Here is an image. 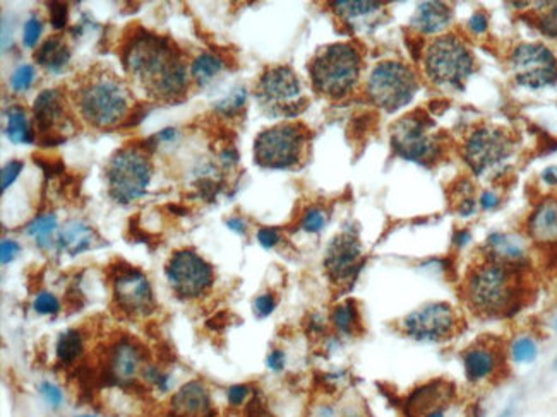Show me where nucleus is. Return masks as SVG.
<instances>
[{"label": "nucleus", "mask_w": 557, "mask_h": 417, "mask_svg": "<svg viewBox=\"0 0 557 417\" xmlns=\"http://www.w3.org/2000/svg\"><path fill=\"white\" fill-rule=\"evenodd\" d=\"M417 89V75L406 64L385 60L370 71L365 92L375 107L386 113H394L414 99Z\"/></svg>", "instance_id": "0eeeda50"}, {"label": "nucleus", "mask_w": 557, "mask_h": 417, "mask_svg": "<svg viewBox=\"0 0 557 417\" xmlns=\"http://www.w3.org/2000/svg\"><path fill=\"white\" fill-rule=\"evenodd\" d=\"M247 406V417H273L257 404V400H250Z\"/></svg>", "instance_id": "4d7b16f0"}, {"label": "nucleus", "mask_w": 557, "mask_h": 417, "mask_svg": "<svg viewBox=\"0 0 557 417\" xmlns=\"http://www.w3.org/2000/svg\"><path fill=\"white\" fill-rule=\"evenodd\" d=\"M364 264V250H362L360 240L353 231H343V233L336 234L326 246L322 265H324L326 275L333 284H352Z\"/></svg>", "instance_id": "dca6fc26"}, {"label": "nucleus", "mask_w": 557, "mask_h": 417, "mask_svg": "<svg viewBox=\"0 0 557 417\" xmlns=\"http://www.w3.org/2000/svg\"><path fill=\"white\" fill-rule=\"evenodd\" d=\"M468 28H470L471 33L475 35L486 33V31L489 30V18H487L486 12H475V14L468 19Z\"/></svg>", "instance_id": "3c124183"}, {"label": "nucleus", "mask_w": 557, "mask_h": 417, "mask_svg": "<svg viewBox=\"0 0 557 417\" xmlns=\"http://www.w3.org/2000/svg\"><path fill=\"white\" fill-rule=\"evenodd\" d=\"M83 334L76 329H69L59 335L55 342V359L60 366H72L83 356Z\"/></svg>", "instance_id": "c85d7f7f"}, {"label": "nucleus", "mask_w": 557, "mask_h": 417, "mask_svg": "<svg viewBox=\"0 0 557 417\" xmlns=\"http://www.w3.org/2000/svg\"><path fill=\"white\" fill-rule=\"evenodd\" d=\"M479 202H480V207H482L483 210H494L499 205L500 198H499V195L496 192H492V190H487V192H483L482 195H480Z\"/></svg>", "instance_id": "603ef678"}, {"label": "nucleus", "mask_w": 557, "mask_h": 417, "mask_svg": "<svg viewBox=\"0 0 557 417\" xmlns=\"http://www.w3.org/2000/svg\"><path fill=\"white\" fill-rule=\"evenodd\" d=\"M554 368L557 370V358H556V361H554Z\"/></svg>", "instance_id": "69168bd1"}, {"label": "nucleus", "mask_w": 557, "mask_h": 417, "mask_svg": "<svg viewBox=\"0 0 557 417\" xmlns=\"http://www.w3.org/2000/svg\"><path fill=\"white\" fill-rule=\"evenodd\" d=\"M245 99H247V91H245L244 87H239V89H235V91H233L228 98L218 101L215 108L220 113H223L225 116H232V115H237V113L244 108Z\"/></svg>", "instance_id": "f704fd0d"}, {"label": "nucleus", "mask_w": 557, "mask_h": 417, "mask_svg": "<svg viewBox=\"0 0 557 417\" xmlns=\"http://www.w3.org/2000/svg\"><path fill=\"white\" fill-rule=\"evenodd\" d=\"M98 240L96 231L90 224L83 221H69L57 236V248L60 253L81 255L95 246V241Z\"/></svg>", "instance_id": "b1692460"}, {"label": "nucleus", "mask_w": 557, "mask_h": 417, "mask_svg": "<svg viewBox=\"0 0 557 417\" xmlns=\"http://www.w3.org/2000/svg\"><path fill=\"white\" fill-rule=\"evenodd\" d=\"M527 236L542 248H557V198L549 197L537 204L527 219Z\"/></svg>", "instance_id": "4be33fe9"}, {"label": "nucleus", "mask_w": 557, "mask_h": 417, "mask_svg": "<svg viewBox=\"0 0 557 417\" xmlns=\"http://www.w3.org/2000/svg\"><path fill=\"white\" fill-rule=\"evenodd\" d=\"M151 175L153 166L146 149L136 145L119 149L105 169L108 195L119 204H131L146 193Z\"/></svg>", "instance_id": "423d86ee"}, {"label": "nucleus", "mask_w": 557, "mask_h": 417, "mask_svg": "<svg viewBox=\"0 0 557 417\" xmlns=\"http://www.w3.org/2000/svg\"><path fill=\"white\" fill-rule=\"evenodd\" d=\"M156 140H161V143H172L173 139L177 137V131L175 128L168 127V128H163L160 133H156Z\"/></svg>", "instance_id": "bf43d9fd"}, {"label": "nucleus", "mask_w": 557, "mask_h": 417, "mask_svg": "<svg viewBox=\"0 0 557 417\" xmlns=\"http://www.w3.org/2000/svg\"><path fill=\"white\" fill-rule=\"evenodd\" d=\"M19 252H21V245L18 241L4 238L2 243H0V262H2V265L11 264L18 257Z\"/></svg>", "instance_id": "de8ad7c7"}, {"label": "nucleus", "mask_w": 557, "mask_h": 417, "mask_svg": "<svg viewBox=\"0 0 557 417\" xmlns=\"http://www.w3.org/2000/svg\"><path fill=\"white\" fill-rule=\"evenodd\" d=\"M227 226H228V229H232L233 233L240 234V236H245V234H247L249 226H247V222L242 219V217H230V219L227 221Z\"/></svg>", "instance_id": "864d4df0"}, {"label": "nucleus", "mask_w": 557, "mask_h": 417, "mask_svg": "<svg viewBox=\"0 0 557 417\" xmlns=\"http://www.w3.org/2000/svg\"><path fill=\"white\" fill-rule=\"evenodd\" d=\"M542 180L547 185H557V166H549V168L544 169Z\"/></svg>", "instance_id": "13d9d810"}, {"label": "nucleus", "mask_w": 557, "mask_h": 417, "mask_svg": "<svg viewBox=\"0 0 557 417\" xmlns=\"http://www.w3.org/2000/svg\"><path fill=\"white\" fill-rule=\"evenodd\" d=\"M524 272L527 270L483 258L477 265H471L463 277V301L479 317H512L522 310L527 298Z\"/></svg>", "instance_id": "f03ea898"}, {"label": "nucleus", "mask_w": 557, "mask_h": 417, "mask_svg": "<svg viewBox=\"0 0 557 417\" xmlns=\"http://www.w3.org/2000/svg\"><path fill=\"white\" fill-rule=\"evenodd\" d=\"M307 132L300 123L266 128L254 140V161L266 169H288L300 161Z\"/></svg>", "instance_id": "1a4fd4ad"}, {"label": "nucleus", "mask_w": 557, "mask_h": 417, "mask_svg": "<svg viewBox=\"0 0 557 417\" xmlns=\"http://www.w3.org/2000/svg\"><path fill=\"white\" fill-rule=\"evenodd\" d=\"M33 310L40 315H57L62 310V305H60L59 298L55 296L54 293L50 291H42L38 293L33 299Z\"/></svg>", "instance_id": "c9c22d12"}, {"label": "nucleus", "mask_w": 557, "mask_h": 417, "mask_svg": "<svg viewBox=\"0 0 557 417\" xmlns=\"http://www.w3.org/2000/svg\"><path fill=\"white\" fill-rule=\"evenodd\" d=\"M256 238H257V243H259L264 250L276 248L281 241V234L276 228H261L259 231H257Z\"/></svg>", "instance_id": "a18cd8bd"}, {"label": "nucleus", "mask_w": 557, "mask_h": 417, "mask_svg": "<svg viewBox=\"0 0 557 417\" xmlns=\"http://www.w3.org/2000/svg\"><path fill=\"white\" fill-rule=\"evenodd\" d=\"M221 68H223V60H221L220 56L213 54H201L199 56L194 59L191 66V75L192 79L196 80L197 86L203 87L209 80H213L220 74Z\"/></svg>", "instance_id": "2f4dec72"}, {"label": "nucleus", "mask_w": 557, "mask_h": 417, "mask_svg": "<svg viewBox=\"0 0 557 417\" xmlns=\"http://www.w3.org/2000/svg\"><path fill=\"white\" fill-rule=\"evenodd\" d=\"M470 240H471V234L468 229H459L453 234V245L456 248H463V246H467L468 243H470Z\"/></svg>", "instance_id": "6e6d98bb"}, {"label": "nucleus", "mask_w": 557, "mask_h": 417, "mask_svg": "<svg viewBox=\"0 0 557 417\" xmlns=\"http://www.w3.org/2000/svg\"><path fill=\"white\" fill-rule=\"evenodd\" d=\"M114 305L127 317H148L155 311L156 303L149 279L139 269L131 265L114 269L112 275Z\"/></svg>", "instance_id": "2eb2a0df"}, {"label": "nucleus", "mask_w": 557, "mask_h": 417, "mask_svg": "<svg viewBox=\"0 0 557 417\" xmlns=\"http://www.w3.org/2000/svg\"><path fill=\"white\" fill-rule=\"evenodd\" d=\"M64 95L59 89H45L38 95L33 104L36 140L42 147H55L66 143L67 137L60 133L66 128L67 111Z\"/></svg>", "instance_id": "f3484780"}, {"label": "nucleus", "mask_w": 557, "mask_h": 417, "mask_svg": "<svg viewBox=\"0 0 557 417\" xmlns=\"http://www.w3.org/2000/svg\"><path fill=\"white\" fill-rule=\"evenodd\" d=\"M423 71L435 86L463 89L475 71V59L459 36L441 35L427 44Z\"/></svg>", "instance_id": "39448f33"}, {"label": "nucleus", "mask_w": 557, "mask_h": 417, "mask_svg": "<svg viewBox=\"0 0 557 417\" xmlns=\"http://www.w3.org/2000/svg\"><path fill=\"white\" fill-rule=\"evenodd\" d=\"M329 322L333 329L345 337H353L362 332L360 311H358L357 303L353 299H346V301L334 306L331 310Z\"/></svg>", "instance_id": "bb28decb"}, {"label": "nucleus", "mask_w": 557, "mask_h": 417, "mask_svg": "<svg viewBox=\"0 0 557 417\" xmlns=\"http://www.w3.org/2000/svg\"><path fill=\"white\" fill-rule=\"evenodd\" d=\"M554 329H556V332H557V317H556V320H554Z\"/></svg>", "instance_id": "0e129e2a"}, {"label": "nucleus", "mask_w": 557, "mask_h": 417, "mask_svg": "<svg viewBox=\"0 0 557 417\" xmlns=\"http://www.w3.org/2000/svg\"><path fill=\"white\" fill-rule=\"evenodd\" d=\"M33 161L36 164L40 166V168H43V171H45V175H57V173H62L64 171V164L62 161H54L50 159V157H43V156H33Z\"/></svg>", "instance_id": "8fccbe9b"}, {"label": "nucleus", "mask_w": 557, "mask_h": 417, "mask_svg": "<svg viewBox=\"0 0 557 417\" xmlns=\"http://www.w3.org/2000/svg\"><path fill=\"white\" fill-rule=\"evenodd\" d=\"M256 98L271 116L293 119L307 107L302 83L288 66H271L262 72L256 86Z\"/></svg>", "instance_id": "6e6552de"}, {"label": "nucleus", "mask_w": 557, "mask_h": 417, "mask_svg": "<svg viewBox=\"0 0 557 417\" xmlns=\"http://www.w3.org/2000/svg\"><path fill=\"white\" fill-rule=\"evenodd\" d=\"M57 216L52 212L42 214V216L35 217L30 224L26 226V234L30 238H33V241L40 248H48L54 238V233L57 231Z\"/></svg>", "instance_id": "7c9ffc66"}, {"label": "nucleus", "mask_w": 557, "mask_h": 417, "mask_svg": "<svg viewBox=\"0 0 557 417\" xmlns=\"http://www.w3.org/2000/svg\"><path fill=\"white\" fill-rule=\"evenodd\" d=\"M144 368V352L139 344L131 339H119L108 351L105 359V376L110 383L129 387L136 382Z\"/></svg>", "instance_id": "6ab92c4d"}, {"label": "nucleus", "mask_w": 557, "mask_h": 417, "mask_svg": "<svg viewBox=\"0 0 557 417\" xmlns=\"http://www.w3.org/2000/svg\"><path fill=\"white\" fill-rule=\"evenodd\" d=\"M483 258L498 264L527 270L530 267V250L523 236L515 233L496 231L487 236L483 245Z\"/></svg>", "instance_id": "aec40b11"}, {"label": "nucleus", "mask_w": 557, "mask_h": 417, "mask_svg": "<svg viewBox=\"0 0 557 417\" xmlns=\"http://www.w3.org/2000/svg\"><path fill=\"white\" fill-rule=\"evenodd\" d=\"M220 157H221V161H223V163H225V166H228V168H230V166L239 163V152H237V149L232 147V145L225 147L223 151H221Z\"/></svg>", "instance_id": "5fc2aeb1"}, {"label": "nucleus", "mask_w": 557, "mask_h": 417, "mask_svg": "<svg viewBox=\"0 0 557 417\" xmlns=\"http://www.w3.org/2000/svg\"><path fill=\"white\" fill-rule=\"evenodd\" d=\"M276 306H278V298L274 296V293H271V291H268V293H262V294H259V296L254 298V301H252L254 317H256L257 320L268 318L269 315L274 313Z\"/></svg>", "instance_id": "4c0bfd02"}, {"label": "nucleus", "mask_w": 557, "mask_h": 417, "mask_svg": "<svg viewBox=\"0 0 557 417\" xmlns=\"http://www.w3.org/2000/svg\"><path fill=\"white\" fill-rule=\"evenodd\" d=\"M122 66L149 98L175 103L187 92L189 77L182 52L167 36L137 28L124 43Z\"/></svg>", "instance_id": "f257e3e1"}, {"label": "nucleus", "mask_w": 557, "mask_h": 417, "mask_svg": "<svg viewBox=\"0 0 557 417\" xmlns=\"http://www.w3.org/2000/svg\"><path fill=\"white\" fill-rule=\"evenodd\" d=\"M250 394H252V387L247 383H237L228 387L227 390V400L230 407H244L250 402Z\"/></svg>", "instance_id": "a19ab883"}, {"label": "nucleus", "mask_w": 557, "mask_h": 417, "mask_svg": "<svg viewBox=\"0 0 557 417\" xmlns=\"http://www.w3.org/2000/svg\"><path fill=\"white\" fill-rule=\"evenodd\" d=\"M6 133L9 137L11 143L14 144H33L36 140L33 128H31L30 121H28L26 110L23 107H9L6 110Z\"/></svg>", "instance_id": "cd10ccee"}, {"label": "nucleus", "mask_w": 557, "mask_h": 417, "mask_svg": "<svg viewBox=\"0 0 557 417\" xmlns=\"http://www.w3.org/2000/svg\"><path fill=\"white\" fill-rule=\"evenodd\" d=\"M360 71L362 56L350 43L328 44L309 64L314 89L331 99H341L350 95L360 79Z\"/></svg>", "instance_id": "20e7f679"}, {"label": "nucleus", "mask_w": 557, "mask_h": 417, "mask_svg": "<svg viewBox=\"0 0 557 417\" xmlns=\"http://www.w3.org/2000/svg\"><path fill=\"white\" fill-rule=\"evenodd\" d=\"M455 395L456 390L453 383L446 382V380H430V382L414 388L406 395L403 409L409 417H421L430 409L451 406L455 402Z\"/></svg>", "instance_id": "412c9836"}, {"label": "nucleus", "mask_w": 557, "mask_h": 417, "mask_svg": "<svg viewBox=\"0 0 557 417\" xmlns=\"http://www.w3.org/2000/svg\"><path fill=\"white\" fill-rule=\"evenodd\" d=\"M463 371L470 385H483L498 380L506 366V349L491 339L468 346L462 354Z\"/></svg>", "instance_id": "a211bd4d"}, {"label": "nucleus", "mask_w": 557, "mask_h": 417, "mask_svg": "<svg viewBox=\"0 0 557 417\" xmlns=\"http://www.w3.org/2000/svg\"><path fill=\"white\" fill-rule=\"evenodd\" d=\"M506 352L515 364H532L539 358L540 346L534 335L522 334L512 339Z\"/></svg>", "instance_id": "c756f323"}, {"label": "nucleus", "mask_w": 557, "mask_h": 417, "mask_svg": "<svg viewBox=\"0 0 557 417\" xmlns=\"http://www.w3.org/2000/svg\"><path fill=\"white\" fill-rule=\"evenodd\" d=\"M23 168H24L23 161H16V159L9 161V163L4 166L2 173H0V183H2L0 190H2V192H6V190L14 183L16 178L21 175Z\"/></svg>", "instance_id": "c03bdc74"}, {"label": "nucleus", "mask_w": 557, "mask_h": 417, "mask_svg": "<svg viewBox=\"0 0 557 417\" xmlns=\"http://www.w3.org/2000/svg\"><path fill=\"white\" fill-rule=\"evenodd\" d=\"M453 12L442 2H423L417 7L414 18H411V28L422 35H438L450 26Z\"/></svg>", "instance_id": "393cba45"}, {"label": "nucleus", "mask_w": 557, "mask_h": 417, "mask_svg": "<svg viewBox=\"0 0 557 417\" xmlns=\"http://www.w3.org/2000/svg\"><path fill=\"white\" fill-rule=\"evenodd\" d=\"M165 275L180 299L204 296L215 284V269L191 248L177 250L165 265Z\"/></svg>", "instance_id": "9b49d317"}, {"label": "nucleus", "mask_w": 557, "mask_h": 417, "mask_svg": "<svg viewBox=\"0 0 557 417\" xmlns=\"http://www.w3.org/2000/svg\"><path fill=\"white\" fill-rule=\"evenodd\" d=\"M515 140L510 132L496 127H479L463 143V159L475 175H483L511 156Z\"/></svg>", "instance_id": "ddd939ff"}, {"label": "nucleus", "mask_w": 557, "mask_h": 417, "mask_svg": "<svg viewBox=\"0 0 557 417\" xmlns=\"http://www.w3.org/2000/svg\"><path fill=\"white\" fill-rule=\"evenodd\" d=\"M462 327L456 308L447 301H430L399 320V330L415 342L442 344L451 341Z\"/></svg>", "instance_id": "9d476101"}, {"label": "nucleus", "mask_w": 557, "mask_h": 417, "mask_svg": "<svg viewBox=\"0 0 557 417\" xmlns=\"http://www.w3.org/2000/svg\"><path fill=\"white\" fill-rule=\"evenodd\" d=\"M74 99L81 116L96 128L115 127L129 116L131 92L119 75L102 66L78 80Z\"/></svg>", "instance_id": "7ed1b4c3"}, {"label": "nucleus", "mask_w": 557, "mask_h": 417, "mask_svg": "<svg viewBox=\"0 0 557 417\" xmlns=\"http://www.w3.org/2000/svg\"><path fill=\"white\" fill-rule=\"evenodd\" d=\"M512 77L520 86L542 89L557 83V59L542 43H522L510 56Z\"/></svg>", "instance_id": "4468645a"}, {"label": "nucleus", "mask_w": 557, "mask_h": 417, "mask_svg": "<svg viewBox=\"0 0 557 417\" xmlns=\"http://www.w3.org/2000/svg\"><path fill=\"white\" fill-rule=\"evenodd\" d=\"M266 366L273 373H281L286 366V354L283 349H271L266 358Z\"/></svg>", "instance_id": "09e8293b"}, {"label": "nucleus", "mask_w": 557, "mask_h": 417, "mask_svg": "<svg viewBox=\"0 0 557 417\" xmlns=\"http://www.w3.org/2000/svg\"><path fill=\"white\" fill-rule=\"evenodd\" d=\"M331 6H333V11L340 18L346 19V21L374 14V12L381 11L385 7L381 2H345V0H338V2H333Z\"/></svg>", "instance_id": "473e14b6"}, {"label": "nucleus", "mask_w": 557, "mask_h": 417, "mask_svg": "<svg viewBox=\"0 0 557 417\" xmlns=\"http://www.w3.org/2000/svg\"><path fill=\"white\" fill-rule=\"evenodd\" d=\"M170 406L177 417H211V395L203 383L192 380L173 394Z\"/></svg>", "instance_id": "5701e85b"}, {"label": "nucleus", "mask_w": 557, "mask_h": 417, "mask_svg": "<svg viewBox=\"0 0 557 417\" xmlns=\"http://www.w3.org/2000/svg\"><path fill=\"white\" fill-rule=\"evenodd\" d=\"M76 417H98V416H93V414H79V416H76Z\"/></svg>", "instance_id": "e2e57ef3"}, {"label": "nucleus", "mask_w": 557, "mask_h": 417, "mask_svg": "<svg viewBox=\"0 0 557 417\" xmlns=\"http://www.w3.org/2000/svg\"><path fill=\"white\" fill-rule=\"evenodd\" d=\"M447 407L450 406L430 409V411H427L426 414H422L421 417H450V414H447Z\"/></svg>", "instance_id": "052dcab7"}, {"label": "nucleus", "mask_w": 557, "mask_h": 417, "mask_svg": "<svg viewBox=\"0 0 557 417\" xmlns=\"http://www.w3.org/2000/svg\"><path fill=\"white\" fill-rule=\"evenodd\" d=\"M38 394L42 395L43 402L47 404L48 407L54 409V411H57L64 406V402H66V395H64L62 388L59 387V385L52 383V382H42L38 385Z\"/></svg>", "instance_id": "e433bc0d"}, {"label": "nucleus", "mask_w": 557, "mask_h": 417, "mask_svg": "<svg viewBox=\"0 0 557 417\" xmlns=\"http://www.w3.org/2000/svg\"><path fill=\"white\" fill-rule=\"evenodd\" d=\"M42 21L38 18H30L24 23L23 28V44L26 48H33L38 43L40 35H42Z\"/></svg>", "instance_id": "37998d69"}, {"label": "nucleus", "mask_w": 557, "mask_h": 417, "mask_svg": "<svg viewBox=\"0 0 557 417\" xmlns=\"http://www.w3.org/2000/svg\"><path fill=\"white\" fill-rule=\"evenodd\" d=\"M537 28L547 38H557V4H552V7L537 19Z\"/></svg>", "instance_id": "79ce46f5"}, {"label": "nucleus", "mask_w": 557, "mask_h": 417, "mask_svg": "<svg viewBox=\"0 0 557 417\" xmlns=\"http://www.w3.org/2000/svg\"><path fill=\"white\" fill-rule=\"evenodd\" d=\"M433 121L426 115L403 116L391 127V145L399 157L418 164H429L438 159L441 145L430 132Z\"/></svg>", "instance_id": "f8f14e48"}, {"label": "nucleus", "mask_w": 557, "mask_h": 417, "mask_svg": "<svg viewBox=\"0 0 557 417\" xmlns=\"http://www.w3.org/2000/svg\"><path fill=\"white\" fill-rule=\"evenodd\" d=\"M33 59L38 66L45 67L48 72L60 74L71 62V48L67 47L64 36L54 35L36 48Z\"/></svg>", "instance_id": "a878e982"}, {"label": "nucleus", "mask_w": 557, "mask_h": 417, "mask_svg": "<svg viewBox=\"0 0 557 417\" xmlns=\"http://www.w3.org/2000/svg\"><path fill=\"white\" fill-rule=\"evenodd\" d=\"M498 417H515V407L510 406L508 409H504L503 412Z\"/></svg>", "instance_id": "680f3d73"}, {"label": "nucleus", "mask_w": 557, "mask_h": 417, "mask_svg": "<svg viewBox=\"0 0 557 417\" xmlns=\"http://www.w3.org/2000/svg\"><path fill=\"white\" fill-rule=\"evenodd\" d=\"M48 11H50L52 26L55 30H64V26L67 24V4L50 2L48 4Z\"/></svg>", "instance_id": "49530a36"}, {"label": "nucleus", "mask_w": 557, "mask_h": 417, "mask_svg": "<svg viewBox=\"0 0 557 417\" xmlns=\"http://www.w3.org/2000/svg\"><path fill=\"white\" fill-rule=\"evenodd\" d=\"M141 376L144 378V382H148L151 387H155L156 390L168 392V388H170V376L163 373L158 366L148 364V366L143 368V373H141Z\"/></svg>", "instance_id": "ea45409f"}, {"label": "nucleus", "mask_w": 557, "mask_h": 417, "mask_svg": "<svg viewBox=\"0 0 557 417\" xmlns=\"http://www.w3.org/2000/svg\"><path fill=\"white\" fill-rule=\"evenodd\" d=\"M33 80H35V67L30 66V64H23V66L16 68L11 75L12 91L16 92L26 91V89L33 84Z\"/></svg>", "instance_id": "58836bf2"}, {"label": "nucleus", "mask_w": 557, "mask_h": 417, "mask_svg": "<svg viewBox=\"0 0 557 417\" xmlns=\"http://www.w3.org/2000/svg\"><path fill=\"white\" fill-rule=\"evenodd\" d=\"M328 219H329V216H328V212H326L324 209H321V207H309L304 212V216H302L300 229L305 231V233L317 234V233H321V231L326 228V224H328Z\"/></svg>", "instance_id": "72a5a7b5"}]
</instances>
